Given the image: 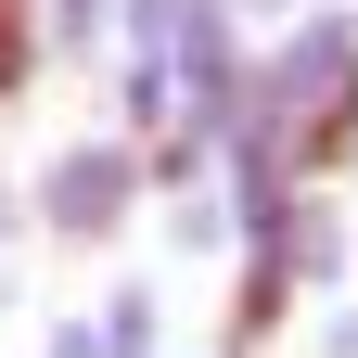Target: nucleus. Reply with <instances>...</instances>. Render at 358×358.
Returning <instances> with one entry per match:
<instances>
[{"instance_id":"f257e3e1","label":"nucleus","mask_w":358,"mask_h":358,"mask_svg":"<svg viewBox=\"0 0 358 358\" xmlns=\"http://www.w3.org/2000/svg\"><path fill=\"white\" fill-rule=\"evenodd\" d=\"M26 38H38V26H26V0H0V90L26 77Z\"/></svg>"},{"instance_id":"f03ea898","label":"nucleus","mask_w":358,"mask_h":358,"mask_svg":"<svg viewBox=\"0 0 358 358\" xmlns=\"http://www.w3.org/2000/svg\"><path fill=\"white\" fill-rule=\"evenodd\" d=\"M90 13H103V0H64V26H90Z\"/></svg>"}]
</instances>
